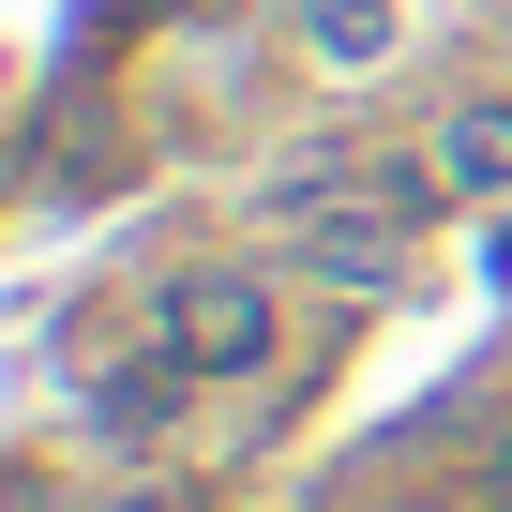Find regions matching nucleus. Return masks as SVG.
Listing matches in <instances>:
<instances>
[{
  "instance_id": "nucleus-1",
  "label": "nucleus",
  "mask_w": 512,
  "mask_h": 512,
  "mask_svg": "<svg viewBox=\"0 0 512 512\" xmlns=\"http://www.w3.org/2000/svg\"><path fill=\"white\" fill-rule=\"evenodd\" d=\"M151 362H166V377H272V362H287L272 272H241V256L166 272V287H151Z\"/></svg>"
},
{
  "instance_id": "nucleus-3",
  "label": "nucleus",
  "mask_w": 512,
  "mask_h": 512,
  "mask_svg": "<svg viewBox=\"0 0 512 512\" xmlns=\"http://www.w3.org/2000/svg\"><path fill=\"white\" fill-rule=\"evenodd\" d=\"M287 31H302L332 76H377V61H392V0H287Z\"/></svg>"
},
{
  "instance_id": "nucleus-2",
  "label": "nucleus",
  "mask_w": 512,
  "mask_h": 512,
  "mask_svg": "<svg viewBox=\"0 0 512 512\" xmlns=\"http://www.w3.org/2000/svg\"><path fill=\"white\" fill-rule=\"evenodd\" d=\"M422 166H437V196H512V91H482V106H452Z\"/></svg>"
}]
</instances>
